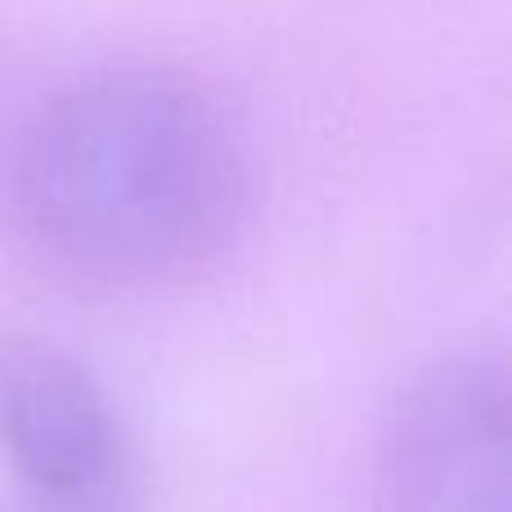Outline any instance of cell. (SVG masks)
<instances>
[{
    "mask_svg": "<svg viewBox=\"0 0 512 512\" xmlns=\"http://www.w3.org/2000/svg\"><path fill=\"white\" fill-rule=\"evenodd\" d=\"M23 239L50 270L108 292H153L212 270L239 243L256 158L212 81L104 68L54 90L9 162Z\"/></svg>",
    "mask_w": 512,
    "mask_h": 512,
    "instance_id": "1",
    "label": "cell"
},
{
    "mask_svg": "<svg viewBox=\"0 0 512 512\" xmlns=\"http://www.w3.org/2000/svg\"><path fill=\"white\" fill-rule=\"evenodd\" d=\"M378 508L512 512L508 373L499 355H445L400 387L378 441Z\"/></svg>",
    "mask_w": 512,
    "mask_h": 512,
    "instance_id": "2",
    "label": "cell"
},
{
    "mask_svg": "<svg viewBox=\"0 0 512 512\" xmlns=\"http://www.w3.org/2000/svg\"><path fill=\"white\" fill-rule=\"evenodd\" d=\"M117 418L99 378L68 346L0 337V454L32 495L81 504L117 472Z\"/></svg>",
    "mask_w": 512,
    "mask_h": 512,
    "instance_id": "3",
    "label": "cell"
}]
</instances>
